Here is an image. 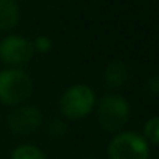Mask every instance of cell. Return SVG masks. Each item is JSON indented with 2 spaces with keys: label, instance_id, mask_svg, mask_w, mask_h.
I'll list each match as a JSON object with an SVG mask.
<instances>
[{
  "label": "cell",
  "instance_id": "cell-4",
  "mask_svg": "<svg viewBox=\"0 0 159 159\" xmlns=\"http://www.w3.org/2000/svg\"><path fill=\"white\" fill-rule=\"evenodd\" d=\"M108 159H150V144L138 131L116 133L107 147Z\"/></svg>",
  "mask_w": 159,
  "mask_h": 159
},
{
  "label": "cell",
  "instance_id": "cell-2",
  "mask_svg": "<svg viewBox=\"0 0 159 159\" xmlns=\"http://www.w3.org/2000/svg\"><path fill=\"white\" fill-rule=\"evenodd\" d=\"M99 125L108 133H119L130 120V104L119 93H107L96 102Z\"/></svg>",
  "mask_w": 159,
  "mask_h": 159
},
{
  "label": "cell",
  "instance_id": "cell-12",
  "mask_svg": "<svg viewBox=\"0 0 159 159\" xmlns=\"http://www.w3.org/2000/svg\"><path fill=\"white\" fill-rule=\"evenodd\" d=\"M66 131V125L62 122V120H53L51 124H50V133H51V136L54 138H60L63 133Z\"/></svg>",
  "mask_w": 159,
  "mask_h": 159
},
{
  "label": "cell",
  "instance_id": "cell-13",
  "mask_svg": "<svg viewBox=\"0 0 159 159\" xmlns=\"http://www.w3.org/2000/svg\"><path fill=\"white\" fill-rule=\"evenodd\" d=\"M145 87H147L145 90H147L152 96H158V94H159V76H158V74L152 76V77L147 80Z\"/></svg>",
  "mask_w": 159,
  "mask_h": 159
},
{
  "label": "cell",
  "instance_id": "cell-9",
  "mask_svg": "<svg viewBox=\"0 0 159 159\" xmlns=\"http://www.w3.org/2000/svg\"><path fill=\"white\" fill-rule=\"evenodd\" d=\"M9 159H48L45 152L33 144H20L12 152Z\"/></svg>",
  "mask_w": 159,
  "mask_h": 159
},
{
  "label": "cell",
  "instance_id": "cell-5",
  "mask_svg": "<svg viewBox=\"0 0 159 159\" xmlns=\"http://www.w3.org/2000/svg\"><path fill=\"white\" fill-rule=\"evenodd\" d=\"M34 47L30 39L20 34H8L0 40V62L9 68H22L34 56Z\"/></svg>",
  "mask_w": 159,
  "mask_h": 159
},
{
  "label": "cell",
  "instance_id": "cell-3",
  "mask_svg": "<svg viewBox=\"0 0 159 159\" xmlns=\"http://www.w3.org/2000/svg\"><path fill=\"white\" fill-rule=\"evenodd\" d=\"M98 98L94 90L87 84H74L68 87L59 101L60 113L71 120H79L90 116L96 107Z\"/></svg>",
  "mask_w": 159,
  "mask_h": 159
},
{
  "label": "cell",
  "instance_id": "cell-11",
  "mask_svg": "<svg viewBox=\"0 0 159 159\" xmlns=\"http://www.w3.org/2000/svg\"><path fill=\"white\" fill-rule=\"evenodd\" d=\"M33 47H34V51H37V53H40V54H45L51 50L53 42H51V39L48 36H37L34 39V42H33Z\"/></svg>",
  "mask_w": 159,
  "mask_h": 159
},
{
  "label": "cell",
  "instance_id": "cell-14",
  "mask_svg": "<svg viewBox=\"0 0 159 159\" xmlns=\"http://www.w3.org/2000/svg\"><path fill=\"white\" fill-rule=\"evenodd\" d=\"M87 159H98V158H87Z\"/></svg>",
  "mask_w": 159,
  "mask_h": 159
},
{
  "label": "cell",
  "instance_id": "cell-8",
  "mask_svg": "<svg viewBox=\"0 0 159 159\" xmlns=\"http://www.w3.org/2000/svg\"><path fill=\"white\" fill-rule=\"evenodd\" d=\"M128 79V70L127 66L119 62L114 60L111 63H108L104 70V84L110 88H119L122 87Z\"/></svg>",
  "mask_w": 159,
  "mask_h": 159
},
{
  "label": "cell",
  "instance_id": "cell-10",
  "mask_svg": "<svg viewBox=\"0 0 159 159\" xmlns=\"http://www.w3.org/2000/svg\"><path fill=\"white\" fill-rule=\"evenodd\" d=\"M142 136L150 145H159V116L150 117L144 124Z\"/></svg>",
  "mask_w": 159,
  "mask_h": 159
},
{
  "label": "cell",
  "instance_id": "cell-1",
  "mask_svg": "<svg viewBox=\"0 0 159 159\" xmlns=\"http://www.w3.org/2000/svg\"><path fill=\"white\" fill-rule=\"evenodd\" d=\"M33 90V79L23 68L0 70V104L12 108L22 105L31 98Z\"/></svg>",
  "mask_w": 159,
  "mask_h": 159
},
{
  "label": "cell",
  "instance_id": "cell-6",
  "mask_svg": "<svg viewBox=\"0 0 159 159\" xmlns=\"http://www.w3.org/2000/svg\"><path fill=\"white\" fill-rule=\"evenodd\" d=\"M42 111L36 105L22 104L14 107V110L8 116V128L14 134H30L40 128L42 125Z\"/></svg>",
  "mask_w": 159,
  "mask_h": 159
},
{
  "label": "cell",
  "instance_id": "cell-7",
  "mask_svg": "<svg viewBox=\"0 0 159 159\" xmlns=\"http://www.w3.org/2000/svg\"><path fill=\"white\" fill-rule=\"evenodd\" d=\"M20 22V6L16 0H0V33L12 31Z\"/></svg>",
  "mask_w": 159,
  "mask_h": 159
}]
</instances>
